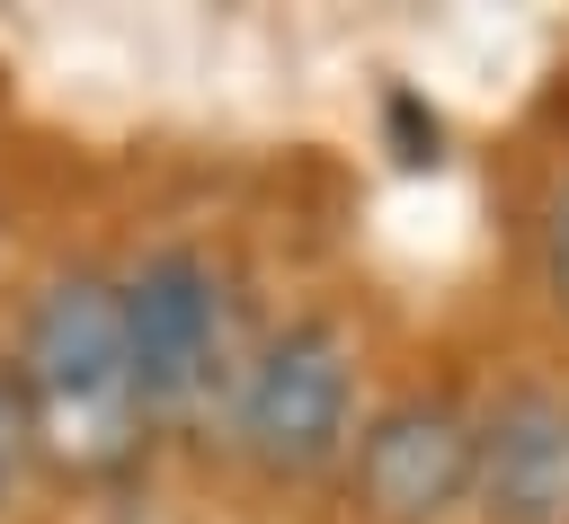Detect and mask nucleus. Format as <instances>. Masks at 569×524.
I'll list each match as a JSON object with an SVG mask.
<instances>
[{"instance_id":"1","label":"nucleus","mask_w":569,"mask_h":524,"mask_svg":"<svg viewBox=\"0 0 569 524\" xmlns=\"http://www.w3.org/2000/svg\"><path fill=\"white\" fill-rule=\"evenodd\" d=\"M18 409H27V453H44L71 480H107L142 453V391H133V355H124V311L116 284L89 266L44 275V293L27 302L18 329Z\"/></svg>"},{"instance_id":"2","label":"nucleus","mask_w":569,"mask_h":524,"mask_svg":"<svg viewBox=\"0 0 569 524\" xmlns=\"http://www.w3.org/2000/svg\"><path fill=\"white\" fill-rule=\"evenodd\" d=\"M347 426H356V337L338 320L302 311L240 364L231 435L267 480H311L356 444Z\"/></svg>"},{"instance_id":"3","label":"nucleus","mask_w":569,"mask_h":524,"mask_svg":"<svg viewBox=\"0 0 569 524\" xmlns=\"http://www.w3.org/2000/svg\"><path fill=\"white\" fill-rule=\"evenodd\" d=\"M116 311L142 417H204V400L231 382V275L204 249H151L116 284Z\"/></svg>"},{"instance_id":"4","label":"nucleus","mask_w":569,"mask_h":524,"mask_svg":"<svg viewBox=\"0 0 569 524\" xmlns=\"http://www.w3.org/2000/svg\"><path fill=\"white\" fill-rule=\"evenodd\" d=\"M480 471V417H462L445 391L391 400L356 435V506L373 524H445L471 497Z\"/></svg>"},{"instance_id":"5","label":"nucleus","mask_w":569,"mask_h":524,"mask_svg":"<svg viewBox=\"0 0 569 524\" xmlns=\"http://www.w3.org/2000/svg\"><path fill=\"white\" fill-rule=\"evenodd\" d=\"M480 524H569V400L507 391L480 417Z\"/></svg>"},{"instance_id":"6","label":"nucleus","mask_w":569,"mask_h":524,"mask_svg":"<svg viewBox=\"0 0 569 524\" xmlns=\"http://www.w3.org/2000/svg\"><path fill=\"white\" fill-rule=\"evenodd\" d=\"M542 275H551V302L569 311V187H560L551 213H542Z\"/></svg>"},{"instance_id":"7","label":"nucleus","mask_w":569,"mask_h":524,"mask_svg":"<svg viewBox=\"0 0 569 524\" xmlns=\"http://www.w3.org/2000/svg\"><path fill=\"white\" fill-rule=\"evenodd\" d=\"M27 462V409H18V382L0 373V506H9V480Z\"/></svg>"}]
</instances>
